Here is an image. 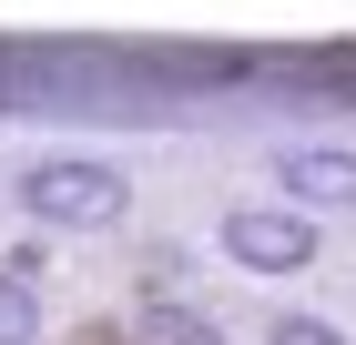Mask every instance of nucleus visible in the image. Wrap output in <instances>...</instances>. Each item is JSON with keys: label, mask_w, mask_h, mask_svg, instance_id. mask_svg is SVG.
Listing matches in <instances>:
<instances>
[{"label": "nucleus", "mask_w": 356, "mask_h": 345, "mask_svg": "<svg viewBox=\"0 0 356 345\" xmlns=\"http://www.w3.org/2000/svg\"><path fill=\"white\" fill-rule=\"evenodd\" d=\"M224 254L245 274H305L316 264V224L296 203H234L224 213Z\"/></svg>", "instance_id": "f03ea898"}, {"label": "nucleus", "mask_w": 356, "mask_h": 345, "mask_svg": "<svg viewBox=\"0 0 356 345\" xmlns=\"http://www.w3.org/2000/svg\"><path fill=\"white\" fill-rule=\"evenodd\" d=\"M285 173V203L316 224V213H356V153L346 142H296V153H275Z\"/></svg>", "instance_id": "7ed1b4c3"}, {"label": "nucleus", "mask_w": 356, "mask_h": 345, "mask_svg": "<svg viewBox=\"0 0 356 345\" xmlns=\"http://www.w3.org/2000/svg\"><path fill=\"white\" fill-rule=\"evenodd\" d=\"M31 335H41V294L21 274H0V345H31Z\"/></svg>", "instance_id": "39448f33"}, {"label": "nucleus", "mask_w": 356, "mask_h": 345, "mask_svg": "<svg viewBox=\"0 0 356 345\" xmlns=\"http://www.w3.org/2000/svg\"><path fill=\"white\" fill-rule=\"evenodd\" d=\"M122 203H133L122 162H92V153H41V162H21V213H31V224L82 234V224H112Z\"/></svg>", "instance_id": "f257e3e1"}, {"label": "nucleus", "mask_w": 356, "mask_h": 345, "mask_svg": "<svg viewBox=\"0 0 356 345\" xmlns=\"http://www.w3.org/2000/svg\"><path fill=\"white\" fill-rule=\"evenodd\" d=\"M265 345H346L326 315H265Z\"/></svg>", "instance_id": "423d86ee"}, {"label": "nucleus", "mask_w": 356, "mask_h": 345, "mask_svg": "<svg viewBox=\"0 0 356 345\" xmlns=\"http://www.w3.org/2000/svg\"><path fill=\"white\" fill-rule=\"evenodd\" d=\"M133 345H224V325L204 305H143L133 315Z\"/></svg>", "instance_id": "20e7f679"}]
</instances>
